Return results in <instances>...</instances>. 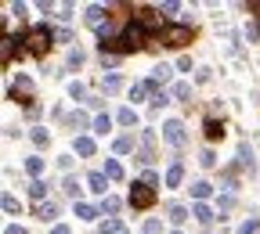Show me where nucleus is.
<instances>
[{
  "label": "nucleus",
  "mask_w": 260,
  "mask_h": 234,
  "mask_svg": "<svg viewBox=\"0 0 260 234\" xmlns=\"http://www.w3.org/2000/svg\"><path fill=\"white\" fill-rule=\"evenodd\" d=\"M239 159H242V166H246V170H249V173H253V170H256V162H253V151H249V148H246V144H242V148H239Z\"/></svg>",
  "instance_id": "nucleus-24"
},
{
  "label": "nucleus",
  "mask_w": 260,
  "mask_h": 234,
  "mask_svg": "<svg viewBox=\"0 0 260 234\" xmlns=\"http://www.w3.org/2000/svg\"><path fill=\"white\" fill-rule=\"evenodd\" d=\"M109 126H112L109 115H98V119H94V133H109Z\"/></svg>",
  "instance_id": "nucleus-30"
},
{
  "label": "nucleus",
  "mask_w": 260,
  "mask_h": 234,
  "mask_svg": "<svg viewBox=\"0 0 260 234\" xmlns=\"http://www.w3.org/2000/svg\"><path fill=\"white\" fill-rule=\"evenodd\" d=\"M0 54H4V65L11 61V54H15V40H11V36H4V47H0Z\"/></svg>",
  "instance_id": "nucleus-29"
},
{
  "label": "nucleus",
  "mask_w": 260,
  "mask_h": 234,
  "mask_svg": "<svg viewBox=\"0 0 260 234\" xmlns=\"http://www.w3.org/2000/svg\"><path fill=\"white\" fill-rule=\"evenodd\" d=\"M87 187H90L94 194H105V187H109V177H105V173H90V177H87Z\"/></svg>",
  "instance_id": "nucleus-7"
},
{
  "label": "nucleus",
  "mask_w": 260,
  "mask_h": 234,
  "mask_svg": "<svg viewBox=\"0 0 260 234\" xmlns=\"http://www.w3.org/2000/svg\"><path fill=\"white\" fill-rule=\"evenodd\" d=\"M116 151H119V155L134 151V141H130V137H119V141H116Z\"/></svg>",
  "instance_id": "nucleus-31"
},
{
  "label": "nucleus",
  "mask_w": 260,
  "mask_h": 234,
  "mask_svg": "<svg viewBox=\"0 0 260 234\" xmlns=\"http://www.w3.org/2000/svg\"><path fill=\"white\" fill-rule=\"evenodd\" d=\"M162 141L174 144V148H181V144H184V123H177V119L162 123Z\"/></svg>",
  "instance_id": "nucleus-4"
},
{
  "label": "nucleus",
  "mask_w": 260,
  "mask_h": 234,
  "mask_svg": "<svg viewBox=\"0 0 260 234\" xmlns=\"http://www.w3.org/2000/svg\"><path fill=\"white\" fill-rule=\"evenodd\" d=\"M181 180H184V166H181V162H174L170 170H167V187H177Z\"/></svg>",
  "instance_id": "nucleus-9"
},
{
  "label": "nucleus",
  "mask_w": 260,
  "mask_h": 234,
  "mask_svg": "<svg viewBox=\"0 0 260 234\" xmlns=\"http://www.w3.org/2000/svg\"><path fill=\"white\" fill-rule=\"evenodd\" d=\"M105 177H109V180H123V166H119L116 159L105 162Z\"/></svg>",
  "instance_id": "nucleus-14"
},
{
  "label": "nucleus",
  "mask_w": 260,
  "mask_h": 234,
  "mask_svg": "<svg viewBox=\"0 0 260 234\" xmlns=\"http://www.w3.org/2000/svg\"><path fill=\"white\" fill-rule=\"evenodd\" d=\"M116 119H119L123 126H134V123H138V115H134V108H119V115H116Z\"/></svg>",
  "instance_id": "nucleus-25"
},
{
  "label": "nucleus",
  "mask_w": 260,
  "mask_h": 234,
  "mask_svg": "<svg viewBox=\"0 0 260 234\" xmlns=\"http://www.w3.org/2000/svg\"><path fill=\"white\" fill-rule=\"evenodd\" d=\"M191 40V25H170L167 29V44L170 47H184Z\"/></svg>",
  "instance_id": "nucleus-5"
},
{
  "label": "nucleus",
  "mask_w": 260,
  "mask_h": 234,
  "mask_svg": "<svg viewBox=\"0 0 260 234\" xmlns=\"http://www.w3.org/2000/svg\"><path fill=\"white\" fill-rule=\"evenodd\" d=\"M51 234H69V227H65V223H58V227H54Z\"/></svg>",
  "instance_id": "nucleus-42"
},
{
  "label": "nucleus",
  "mask_w": 260,
  "mask_h": 234,
  "mask_svg": "<svg viewBox=\"0 0 260 234\" xmlns=\"http://www.w3.org/2000/svg\"><path fill=\"white\" fill-rule=\"evenodd\" d=\"M69 94H73L76 101H80V97H83V83H69Z\"/></svg>",
  "instance_id": "nucleus-39"
},
{
  "label": "nucleus",
  "mask_w": 260,
  "mask_h": 234,
  "mask_svg": "<svg viewBox=\"0 0 260 234\" xmlns=\"http://www.w3.org/2000/svg\"><path fill=\"white\" fill-rule=\"evenodd\" d=\"M199 162L210 170V166H217V155H213V151H203V155H199Z\"/></svg>",
  "instance_id": "nucleus-36"
},
{
  "label": "nucleus",
  "mask_w": 260,
  "mask_h": 234,
  "mask_svg": "<svg viewBox=\"0 0 260 234\" xmlns=\"http://www.w3.org/2000/svg\"><path fill=\"white\" fill-rule=\"evenodd\" d=\"M4 213H8V216L18 213V198H15V194H4Z\"/></svg>",
  "instance_id": "nucleus-27"
},
{
  "label": "nucleus",
  "mask_w": 260,
  "mask_h": 234,
  "mask_svg": "<svg viewBox=\"0 0 260 234\" xmlns=\"http://www.w3.org/2000/svg\"><path fill=\"white\" fill-rule=\"evenodd\" d=\"M119 87H123V80H119V72H109V76L102 80V90H105V94H116Z\"/></svg>",
  "instance_id": "nucleus-11"
},
{
  "label": "nucleus",
  "mask_w": 260,
  "mask_h": 234,
  "mask_svg": "<svg viewBox=\"0 0 260 234\" xmlns=\"http://www.w3.org/2000/svg\"><path fill=\"white\" fill-rule=\"evenodd\" d=\"M25 170H29L32 177H40V173H44V159H37V155H32V159H25Z\"/></svg>",
  "instance_id": "nucleus-22"
},
{
  "label": "nucleus",
  "mask_w": 260,
  "mask_h": 234,
  "mask_svg": "<svg viewBox=\"0 0 260 234\" xmlns=\"http://www.w3.org/2000/svg\"><path fill=\"white\" fill-rule=\"evenodd\" d=\"M174 97H177V101H188V97H191V83H177L174 87Z\"/></svg>",
  "instance_id": "nucleus-26"
},
{
  "label": "nucleus",
  "mask_w": 260,
  "mask_h": 234,
  "mask_svg": "<svg viewBox=\"0 0 260 234\" xmlns=\"http://www.w3.org/2000/svg\"><path fill=\"white\" fill-rule=\"evenodd\" d=\"M76 151H80L83 159H87V155H94V141H90V137H76Z\"/></svg>",
  "instance_id": "nucleus-19"
},
{
  "label": "nucleus",
  "mask_w": 260,
  "mask_h": 234,
  "mask_svg": "<svg viewBox=\"0 0 260 234\" xmlns=\"http://www.w3.org/2000/svg\"><path fill=\"white\" fill-rule=\"evenodd\" d=\"M239 234H260V223H256V220H249V223H242V227H239Z\"/></svg>",
  "instance_id": "nucleus-33"
},
{
  "label": "nucleus",
  "mask_w": 260,
  "mask_h": 234,
  "mask_svg": "<svg viewBox=\"0 0 260 234\" xmlns=\"http://www.w3.org/2000/svg\"><path fill=\"white\" fill-rule=\"evenodd\" d=\"M29 194L37 198V202H44V194H47V184H44V180H32V184H29Z\"/></svg>",
  "instance_id": "nucleus-18"
},
{
  "label": "nucleus",
  "mask_w": 260,
  "mask_h": 234,
  "mask_svg": "<svg viewBox=\"0 0 260 234\" xmlns=\"http://www.w3.org/2000/svg\"><path fill=\"white\" fill-rule=\"evenodd\" d=\"M4 234H25V230H22V227H8Z\"/></svg>",
  "instance_id": "nucleus-43"
},
{
  "label": "nucleus",
  "mask_w": 260,
  "mask_h": 234,
  "mask_svg": "<svg viewBox=\"0 0 260 234\" xmlns=\"http://www.w3.org/2000/svg\"><path fill=\"white\" fill-rule=\"evenodd\" d=\"M152 144H155V133L145 130V148H141V162H152Z\"/></svg>",
  "instance_id": "nucleus-15"
},
{
  "label": "nucleus",
  "mask_w": 260,
  "mask_h": 234,
  "mask_svg": "<svg viewBox=\"0 0 260 234\" xmlns=\"http://www.w3.org/2000/svg\"><path fill=\"white\" fill-rule=\"evenodd\" d=\"M54 40H58V44H73V32H69V29H58Z\"/></svg>",
  "instance_id": "nucleus-35"
},
{
  "label": "nucleus",
  "mask_w": 260,
  "mask_h": 234,
  "mask_svg": "<svg viewBox=\"0 0 260 234\" xmlns=\"http://www.w3.org/2000/svg\"><path fill=\"white\" fill-rule=\"evenodd\" d=\"M51 40H54V32L47 25H37V29H29V36H25V51L29 54H44L51 47Z\"/></svg>",
  "instance_id": "nucleus-1"
},
{
  "label": "nucleus",
  "mask_w": 260,
  "mask_h": 234,
  "mask_svg": "<svg viewBox=\"0 0 260 234\" xmlns=\"http://www.w3.org/2000/svg\"><path fill=\"white\" fill-rule=\"evenodd\" d=\"M170 76H174L170 65H155V69H152V83H155V87H159V83H170Z\"/></svg>",
  "instance_id": "nucleus-10"
},
{
  "label": "nucleus",
  "mask_w": 260,
  "mask_h": 234,
  "mask_svg": "<svg viewBox=\"0 0 260 234\" xmlns=\"http://www.w3.org/2000/svg\"><path fill=\"white\" fill-rule=\"evenodd\" d=\"M167 216H170L174 223H184V220H188V209H184V206H167Z\"/></svg>",
  "instance_id": "nucleus-17"
},
{
  "label": "nucleus",
  "mask_w": 260,
  "mask_h": 234,
  "mask_svg": "<svg viewBox=\"0 0 260 234\" xmlns=\"http://www.w3.org/2000/svg\"><path fill=\"white\" fill-rule=\"evenodd\" d=\"M37 213H40L44 220H54V216H58V202H40V209H37Z\"/></svg>",
  "instance_id": "nucleus-20"
},
{
  "label": "nucleus",
  "mask_w": 260,
  "mask_h": 234,
  "mask_svg": "<svg viewBox=\"0 0 260 234\" xmlns=\"http://www.w3.org/2000/svg\"><path fill=\"white\" fill-rule=\"evenodd\" d=\"M159 230H162L159 220H148V223H145V234H159Z\"/></svg>",
  "instance_id": "nucleus-38"
},
{
  "label": "nucleus",
  "mask_w": 260,
  "mask_h": 234,
  "mask_svg": "<svg viewBox=\"0 0 260 234\" xmlns=\"http://www.w3.org/2000/svg\"><path fill=\"white\" fill-rule=\"evenodd\" d=\"M152 202H155V191L148 184H134V187H130V206H134V209H148Z\"/></svg>",
  "instance_id": "nucleus-2"
},
{
  "label": "nucleus",
  "mask_w": 260,
  "mask_h": 234,
  "mask_svg": "<svg viewBox=\"0 0 260 234\" xmlns=\"http://www.w3.org/2000/svg\"><path fill=\"white\" fill-rule=\"evenodd\" d=\"M102 234H126V227H123L116 216H109V220L102 223Z\"/></svg>",
  "instance_id": "nucleus-13"
},
{
  "label": "nucleus",
  "mask_w": 260,
  "mask_h": 234,
  "mask_svg": "<svg viewBox=\"0 0 260 234\" xmlns=\"http://www.w3.org/2000/svg\"><path fill=\"white\" fill-rule=\"evenodd\" d=\"M220 133H224V126H220L217 119H206V137H210V141H217Z\"/></svg>",
  "instance_id": "nucleus-23"
},
{
  "label": "nucleus",
  "mask_w": 260,
  "mask_h": 234,
  "mask_svg": "<svg viewBox=\"0 0 260 234\" xmlns=\"http://www.w3.org/2000/svg\"><path fill=\"white\" fill-rule=\"evenodd\" d=\"M69 65H83V51H69Z\"/></svg>",
  "instance_id": "nucleus-40"
},
{
  "label": "nucleus",
  "mask_w": 260,
  "mask_h": 234,
  "mask_svg": "<svg viewBox=\"0 0 260 234\" xmlns=\"http://www.w3.org/2000/svg\"><path fill=\"white\" fill-rule=\"evenodd\" d=\"M145 36H148V32H145V25H141V22H130V25H126V32H123V40H126V47H130V51H141V47H145Z\"/></svg>",
  "instance_id": "nucleus-3"
},
{
  "label": "nucleus",
  "mask_w": 260,
  "mask_h": 234,
  "mask_svg": "<svg viewBox=\"0 0 260 234\" xmlns=\"http://www.w3.org/2000/svg\"><path fill=\"white\" fill-rule=\"evenodd\" d=\"M29 90H32V83H29V76H18V83H15V90H11V97H29Z\"/></svg>",
  "instance_id": "nucleus-16"
},
{
  "label": "nucleus",
  "mask_w": 260,
  "mask_h": 234,
  "mask_svg": "<svg viewBox=\"0 0 260 234\" xmlns=\"http://www.w3.org/2000/svg\"><path fill=\"white\" fill-rule=\"evenodd\" d=\"M61 187H65V191H69L73 198H76V191H80V184H76V177H65V184H61Z\"/></svg>",
  "instance_id": "nucleus-34"
},
{
  "label": "nucleus",
  "mask_w": 260,
  "mask_h": 234,
  "mask_svg": "<svg viewBox=\"0 0 260 234\" xmlns=\"http://www.w3.org/2000/svg\"><path fill=\"white\" fill-rule=\"evenodd\" d=\"M69 123H73V126H87V115H83V112H73Z\"/></svg>",
  "instance_id": "nucleus-37"
},
{
  "label": "nucleus",
  "mask_w": 260,
  "mask_h": 234,
  "mask_svg": "<svg viewBox=\"0 0 260 234\" xmlns=\"http://www.w3.org/2000/svg\"><path fill=\"white\" fill-rule=\"evenodd\" d=\"M76 216L90 223V220H98V209H94V206H87V202H76Z\"/></svg>",
  "instance_id": "nucleus-12"
},
{
  "label": "nucleus",
  "mask_w": 260,
  "mask_h": 234,
  "mask_svg": "<svg viewBox=\"0 0 260 234\" xmlns=\"http://www.w3.org/2000/svg\"><path fill=\"white\" fill-rule=\"evenodd\" d=\"M105 22H109V15H105V8H102V4L87 8V25H98V29H102Z\"/></svg>",
  "instance_id": "nucleus-6"
},
{
  "label": "nucleus",
  "mask_w": 260,
  "mask_h": 234,
  "mask_svg": "<svg viewBox=\"0 0 260 234\" xmlns=\"http://www.w3.org/2000/svg\"><path fill=\"white\" fill-rule=\"evenodd\" d=\"M102 209H105L109 216H116V213H119V198H105V206H102Z\"/></svg>",
  "instance_id": "nucleus-32"
},
{
  "label": "nucleus",
  "mask_w": 260,
  "mask_h": 234,
  "mask_svg": "<svg viewBox=\"0 0 260 234\" xmlns=\"http://www.w3.org/2000/svg\"><path fill=\"white\" fill-rule=\"evenodd\" d=\"M210 191H213V187H210L206 180H199V184H191V194L199 198V202H203V198H210Z\"/></svg>",
  "instance_id": "nucleus-21"
},
{
  "label": "nucleus",
  "mask_w": 260,
  "mask_h": 234,
  "mask_svg": "<svg viewBox=\"0 0 260 234\" xmlns=\"http://www.w3.org/2000/svg\"><path fill=\"white\" fill-rule=\"evenodd\" d=\"M159 11H162V15H167V18H170V15H177V4H174V0H170V4H162Z\"/></svg>",
  "instance_id": "nucleus-41"
},
{
  "label": "nucleus",
  "mask_w": 260,
  "mask_h": 234,
  "mask_svg": "<svg viewBox=\"0 0 260 234\" xmlns=\"http://www.w3.org/2000/svg\"><path fill=\"white\" fill-rule=\"evenodd\" d=\"M29 137H32V144H40V148H44V144L51 141V133H47V130H32Z\"/></svg>",
  "instance_id": "nucleus-28"
},
{
  "label": "nucleus",
  "mask_w": 260,
  "mask_h": 234,
  "mask_svg": "<svg viewBox=\"0 0 260 234\" xmlns=\"http://www.w3.org/2000/svg\"><path fill=\"white\" fill-rule=\"evenodd\" d=\"M191 216H195V220H199L203 227H210V223H213V209H210V206H203V202H195V209H191Z\"/></svg>",
  "instance_id": "nucleus-8"
}]
</instances>
